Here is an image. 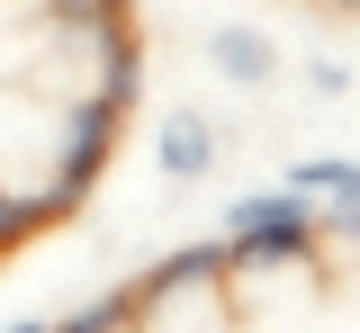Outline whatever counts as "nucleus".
I'll return each instance as SVG.
<instances>
[{
	"mask_svg": "<svg viewBox=\"0 0 360 333\" xmlns=\"http://www.w3.org/2000/svg\"><path fill=\"white\" fill-rule=\"evenodd\" d=\"M315 252V198L297 190H243L225 207V270H262V261H307Z\"/></svg>",
	"mask_w": 360,
	"mask_h": 333,
	"instance_id": "f257e3e1",
	"label": "nucleus"
},
{
	"mask_svg": "<svg viewBox=\"0 0 360 333\" xmlns=\"http://www.w3.org/2000/svg\"><path fill=\"white\" fill-rule=\"evenodd\" d=\"M279 190L324 198V226H333V235H352V226H360V171H352V153H307V162H288ZM324 226H315V235H324Z\"/></svg>",
	"mask_w": 360,
	"mask_h": 333,
	"instance_id": "f03ea898",
	"label": "nucleus"
},
{
	"mask_svg": "<svg viewBox=\"0 0 360 333\" xmlns=\"http://www.w3.org/2000/svg\"><path fill=\"white\" fill-rule=\"evenodd\" d=\"M207 72H217V81H234V91H262L270 72H279V46H270L262 27L225 18V27H207Z\"/></svg>",
	"mask_w": 360,
	"mask_h": 333,
	"instance_id": "7ed1b4c3",
	"label": "nucleus"
},
{
	"mask_svg": "<svg viewBox=\"0 0 360 333\" xmlns=\"http://www.w3.org/2000/svg\"><path fill=\"white\" fill-rule=\"evenodd\" d=\"M153 162H162V181H207V171H217V126H207L198 108H172V117L153 126Z\"/></svg>",
	"mask_w": 360,
	"mask_h": 333,
	"instance_id": "20e7f679",
	"label": "nucleus"
},
{
	"mask_svg": "<svg viewBox=\"0 0 360 333\" xmlns=\"http://www.w3.org/2000/svg\"><path fill=\"white\" fill-rule=\"evenodd\" d=\"M135 315V297H90L82 315H63V325H45V333H127Z\"/></svg>",
	"mask_w": 360,
	"mask_h": 333,
	"instance_id": "39448f33",
	"label": "nucleus"
},
{
	"mask_svg": "<svg viewBox=\"0 0 360 333\" xmlns=\"http://www.w3.org/2000/svg\"><path fill=\"white\" fill-rule=\"evenodd\" d=\"M307 81H315V91H324V99H352V63H342V54H333V63L315 54V63H307Z\"/></svg>",
	"mask_w": 360,
	"mask_h": 333,
	"instance_id": "423d86ee",
	"label": "nucleus"
},
{
	"mask_svg": "<svg viewBox=\"0 0 360 333\" xmlns=\"http://www.w3.org/2000/svg\"><path fill=\"white\" fill-rule=\"evenodd\" d=\"M45 325H54V315H18V325H0V333H45Z\"/></svg>",
	"mask_w": 360,
	"mask_h": 333,
	"instance_id": "0eeeda50",
	"label": "nucleus"
}]
</instances>
